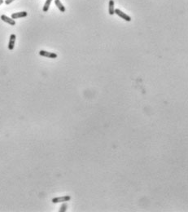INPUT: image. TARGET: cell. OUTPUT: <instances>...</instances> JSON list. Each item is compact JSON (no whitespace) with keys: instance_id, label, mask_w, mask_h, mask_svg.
<instances>
[{"instance_id":"obj_1","label":"cell","mask_w":188,"mask_h":212,"mask_svg":"<svg viewBox=\"0 0 188 212\" xmlns=\"http://www.w3.org/2000/svg\"><path fill=\"white\" fill-rule=\"evenodd\" d=\"M114 13L116 14L117 16H120L121 18L123 19V20H125V21H128V22L131 21V17H130V16H128L127 14H125V12H123L121 11L120 9H115Z\"/></svg>"},{"instance_id":"obj_2","label":"cell","mask_w":188,"mask_h":212,"mask_svg":"<svg viewBox=\"0 0 188 212\" xmlns=\"http://www.w3.org/2000/svg\"><path fill=\"white\" fill-rule=\"evenodd\" d=\"M71 197L70 196H63V197H58V198H54L52 199L53 203H59V202H66L70 201Z\"/></svg>"},{"instance_id":"obj_3","label":"cell","mask_w":188,"mask_h":212,"mask_svg":"<svg viewBox=\"0 0 188 212\" xmlns=\"http://www.w3.org/2000/svg\"><path fill=\"white\" fill-rule=\"evenodd\" d=\"M39 55L42 56H44V57H48V58H57V54H55L54 52H49V51H44V50H41L39 51Z\"/></svg>"},{"instance_id":"obj_4","label":"cell","mask_w":188,"mask_h":212,"mask_svg":"<svg viewBox=\"0 0 188 212\" xmlns=\"http://www.w3.org/2000/svg\"><path fill=\"white\" fill-rule=\"evenodd\" d=\"M1 20H2L3 21H4V22L9 24L10 25H12V26H13V25H16L15 20H13L12 18H10L8 16H7L6 15H2V16H1Z\"/></svg>"},{"instance_id":"obj_5","label":"cell","mask_w":188,"mask_h":212,"mask_svg":"<svg viewBox=\"0 0 188 212\" xmlns=\"http://www.w3.org/2000/svg\"><path fill=\"white\" fill-rule=\"evenodd\" d=\"M28 16V13L26 12H16V13L12 14V16L11 18H12L13 20L18 18H23V17H26Z\"/></svg>"},{"instance_id":"obj_6","label":"cell","mask_w":188,"mask_h":212,"mask_svg":"<svg viewBox=\"0 0 188 212\" xmlns=\"http://www.w3.org/2000/svg\"><path fill=\"white\" fill-rule=\"evenodd\" d=\"M16 34H11L10 36V39H9V43H8V49L9 50H13L14 47H15V43H16Z\"/></svg>"},{"instance_id":"obj_7","label":"cell","mask_w":188,"mask_h":212,"mask_svg":"<svg viewBox=\"0 0 188 212\" xmlns=\"http://www.w3.org/2000/svg\"><path fill=\"white\" fill-rule=\"evenodd\" d=\"M114 1L113 0H109V3H108V13L110 14L111 16L114 15Z\"/></svg>"},{"instance_id":"obj_8","label":"cell","mask_w":188,"mask_h":212,"mask_svg":"<svg viewBox=\"0 0 188 212\" xmlns=\"http://www.w3.org/2000/svg\"><path fill=\"white\" fill-rule=\"evenodd\" d=\"M55 6L59 8V10L61 12H65V8H64V6L62 4V3L60 2V0H55Z\"/></svg>"},{"instance_id":"obj_9","label":"cell","mask_w":188,"mask_h":212,"mask_svg":"<svg viewBox=\"0 0 188 212\" xmlns=\"http://www.w3.org/2000/svg\"><path fill=\"white\" fill-rule=\"evenodd\" d=\"M51 2H52V0H46V1L44 6H43V8H42V10H43V12H48L50 6H51Z\"/></svg>"},{"instance_id":"obj_10","label":"cell","mask_w":188,"mask_h":212,"mask_svg":"<svg viewBox=\"0 0 188 212\" xmlns=\"http://www.w3.org/2000/svg\"><path fill=\"white\" fill-rule=\"evenodd\" d=\"M67 204L66 203H63L62 206L60 207V209H59V212H65L67 211Z\"/></svg>"},{"instance_id":"obj_11","label":"cell","mask_w":188,"mask_h":212,"mask_svg":"<svg viewBox=\"0 0 188 212\" xmlns=\"http://www.w3.org/2000/svg\"><path fill=\"white\" fill-rule=\"evenodd\" d=\"M13 1H14V0H5L4 3L7 5H9V4H11V3H12Z\"/></svg>"},{"instance_id":"obj_12","label":"cell","mask_w":188,"mask_h":212,"mask_svg":"<svg viewBox=\"0 0 188 212\" xmlns=\"http://www.w3.org/2000/svg\"><path fill=\"white\" fill-rule=\"evenodd\" d=\"M3 2H4L3 0H0V5L3 4Z\"/></svg>"}]
</instances>
